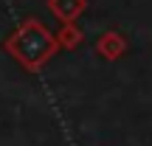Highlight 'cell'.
Listing matches in <instances>:
<instances>
[{
  "label": "cell",
  "instance_id": "obj_1",
  "mask_svg": "<svg viewBox=\"0 0 152 146\" xmlns=\"http://www.w3.org/2000/svg\"><path fill=\"white\" fill-rule=\"evenodd\" d=\"M6 51H9L26 70L37 73V70H42V68L48 65V59L59 51V45H56V34L54 31H48L37 17H28V20H23L20 25L9 34Z\"/></svg>",
  "mask_w": 152,
  "mask_h": 146
},
{
  "label": "cell",
  "instance_id": "obj_2",
  "mask_svg": "<svg viewBox=\"0 0 152 146\" xmlns=\"http://www.w3.org/2000/svg\"><path fill=\"white\" fill-rule=\"evenodd\" d=\"M96 54L102 56V59H107V62H115L118 56H124L127 54V39H124V34H118V31H104L102 37L96 39Z\"/></svg>",
  "mask_w": 152,
  "mask_h": 146
},
{
  "label": "cell",
  "instance_id": "obj_3",
  "mask_svg": "<svg viewBox=\"0 0 152 146\" xmlns=\"http://www.w3.org/2000/svg\"><path fill=\"white\" fill-rule=\"evenodd\" d=\"M48 9L65 25V23H76V17L87 9V0H48Z\"/></svg>",
  "mask_w": 152,
  "mask_h": 146
},
{
  "label": "cell",
  "instance_id": "obj_4",
  "mask_svg": "<svg viewBox=\"0 0 152 146\" xmlns=\"http://www.w3.org/2000/svg\"><path fill=\"white\" fill-rule=\"evenodd\" d=\"M82 39H85V34H82V28L76 25V23H65V25L56 31V45L65 51H73L82 45Z\"/></svg>",
  "mask_w": 152,
  "mask_h": 146
}]
</instances>
